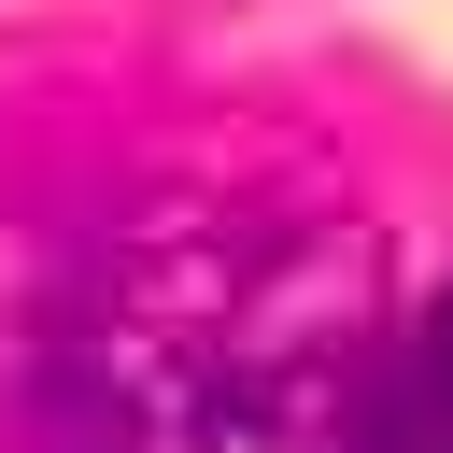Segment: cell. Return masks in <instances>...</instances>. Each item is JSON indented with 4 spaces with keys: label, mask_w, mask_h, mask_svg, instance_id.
I'll list each match as a JSON object with an SVG mask.
<instances>
[{
    "label": "cell",
    "mask_w": 453,
    "mask_h": 453,
    "mask_svg": "<svg viewBox=\"0 0 453 453\" xmlns=\"http://www.w3.org/2000/svg\"><path fill=\"white\" fill-rule=\"evenodd\" d=\"M368 453H453V297L425 311V340L382 368V411H368Z\"/></svg>",
    "instance_id": "obj_2"
},
{
    "label": "cell",
    "mask_w": 453,
    "mask_h": 453,
    "mask_svg": "<svg viewBox=\"0 0 453 453\" xmlns=\"http://www.w3.org/2000/svg\"><path fill=\"white\" fill-rule=\"evenodd\" d=\"M368 283L255 198L142 212L57 311L42 453H368Z\"/></svg>",
    "instance_id": "obj_1"
}]
</instances>
